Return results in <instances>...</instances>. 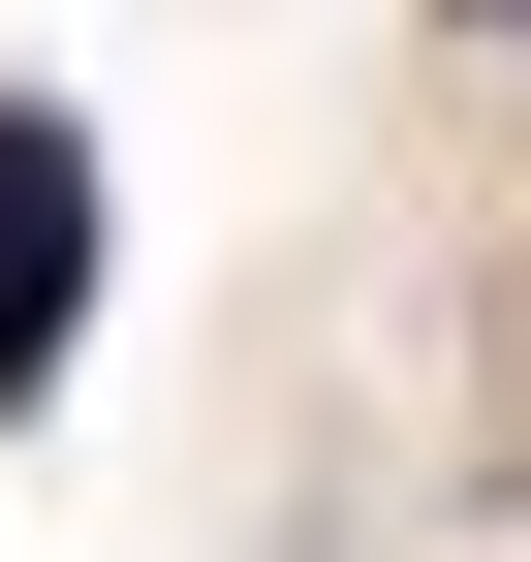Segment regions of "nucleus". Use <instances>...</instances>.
Instances as JSON below:
<instances>
[{
  "instance_id": "nucleus-1",
  "label": "nucleus",
  "mask_w": 531,
  "mask_h": 562,
  "mask_svg": "<svg viewBox=\"0 0 531 562\" xmlns=\"http://www.w3.org/2000/svg\"><path fill=\"white\" fill-rule=\"evenodd\" d=\"M63 313H94V125H63V94H0V406L63 375Z\"/></svg>"
}]
</instances>
